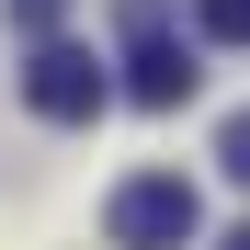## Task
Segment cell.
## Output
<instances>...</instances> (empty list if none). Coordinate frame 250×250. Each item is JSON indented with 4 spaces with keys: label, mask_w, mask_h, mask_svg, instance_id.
Listing matches in <instances>:
<instances>
[{
    "label": "cell",
    "mask_w": 250,
    "mask_h": 250,
    "mask_svg": "<svg viewBox=\"0 0 250 250\" xmlns=\"http://www.w3.org/2000/svg\"><path fill=\"white\" fill-rule=\"evenodd\" d=\"M193 228H205V193L182 171H137V182H114V205H103V239L114 250H182Z\"/></svg>",
    "instance_id": "obj_1"
},
{
    "label": "cell",
    "mask_w": 250,
    "mask_h": 250,
    "mask_svg": "<svg viewBox=\"0 0 250 250\" xmlns=\"http://www.w3.org/2000/svg\"><path fill=\"white\" fill-rule=\"evenodd\" d=\"M23 103L46 114V125H91V114L114 103V80H103L91 46H34V57H23Z\"/></svg>",
    "instance_id": "obj_2"
},
{
    "label": "cell",
    "mask_w": 250,
    "mask_h": 250,
    "mask_svg": "<svg viewBox=\"0 0 250 250\" xmlns=\"http://www.w3.org/2000/svg\"><path fill=\"white\" fill-rule=\"evenodd\" d=\"M193 57L171 46V34H159V12H148V0H137V46H125V91H137L148 114H171V103H193Z\"/></svg>",
    "instance_id": "obj_3"
},
{
    "label": "cell",
    "mask_w": 250,
    "mask_h": 250,
    "mask_svg": "<svg viewBox=\"0 0 250 250\" xmlns=\"http://www.w3.org/2000/svg\"><path fill=\"white\" fill-rule=\"evenodd\" d=\"M193 23L216 34V46H250V0H193Z\"/></svg>",
    "instance_id": "obj_4"
},
{
    "label": "cell",
    "mask_w": 250,
    "mask_h": 250,
    "mask_svg": "<svg viewBox=\"0 0 250 250\" xmlns=\"http://www.w3.org/2000/svg\"><path fill=\"white\" fill-rule=\"evenodd\" d=\"M57 12H68V0H12V23L34 34V46H57Z\"/></svg>",
    "instance_id": "obj_5"
},
{
    "label": "cell",
    "mask_w": 250,
    "mask_h": 250,
    "mask_svg": "<svg viewBox=\"0 0 250 250\" xmlns=\"http://www.w3.org/2000/svg\"><path fill=\"white\" fill-rule=\"evenodd\" d=\"M216 159H228V171L250 182V114H228V125H216Z\"/></svg>",
    "instance_id": "obj_6"
},
{
    "label": "cell",
    "mask_w": 250,
    "mask_h": 250,
    "mask_svg": "<svg viewBox=\"0 0 250 250\" xmlns=\"http://www.w3.org/2000/svg\"><path fill=\"white\" fill-rule=\"evenodd\" d=\"M228 250H250V228H228Z\"/></svg>",
    "instance_id": "obj_7"
}]
</instances>
